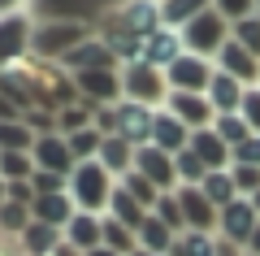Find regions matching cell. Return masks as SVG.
I'll use <instances>...</instances> for the list:
<instances>
[{"mask_svg": "<svg viewBox=\"0 0 260 256\" xmlns=\"http://www.w3.org/2000/svg\"><path fill=\"white\" fill-rule=\"evenodd\" d=\"M213 130L225 139V144H230V152H234L239 144H247V139H251V126L243 122V113H225V118H217Z\"/></svg>", "mask_w": 260, "mask_h": 256, "instance_id": "36", "label": "cell"}, {"mask_svg": "<svg viewBox=\"0 0 260 256\" xmlns=\"http://www.w3.org/2000/svg\"><path fill=\"white\" fill-rule=\"evenodd\" d=\"M165 109L174 113L178 122H182L186 130H208L217 122V109L208 104V96H191V92H169V100H165Z\"/></svg>", "mask_w": 260, "mask_h": 256, "instance_id": "14", "label": "cell"}, {"mask_svg": "<svg viewBox=\"0 0 260 256\" xmlns=\"http://www.w3.org/2000/svg\"><path fill=\"white\" fill-rule=\"evenodd\" d=\"M152 217H160L174 235H186V217H182V204H178V191H165L156 200V209H152Z\"/></svg>", "mask_w": 260, "mask_h": 256, "instance_id": "37", "label": "cell"}, {"mask_svg": "<svg viewBox=\"0 0 260 256\" xmlns=\"http://www.w3.org/2000/svg\"><path fill=\"white\" fill-rule=\"evenodd\" d=\"M113 191H117V178H113L100 161H78V169L70 174V200L78 204V213H95V217H104Z\"/></svg>", "mask_w": 260, "mask_h": 256, "instance_id": "1", "label": "cell"}, {"mask_svg": "<svg viewBox=\"0 0 260 256\" xmlns=\"http://www.w3.org/2000/svg\"><path fill=\"white\" fill-rule=\"evenodd\" d=\"M104 217L121 221V226H130V230H135V235H139V226H143V221L152 217V213H148V209H143L139 200H135V195L126 191V187L117 183V191H113V200H109V213H104Z\"/></svg>", "mask_w": 260, "mask_h": 256, "instance_id": "25", "label": "cell"}, {"mask_svg": "<svg viewBox=\"0 0 260 256\" xmlns=\"http://www.w3.org/2000/svg\"><path fill=\"white\" fill-rule=\"evenodd\" d=\"M174 243H178V235L165 226L160 217H148L139 226V252H152V256H169L174 252Z\"/></svg>", "mask_w": 260, "mask_h": 256, "instance_id": "27", "label": "cell"}, {"mask_svg": "<svg viewBox=\"0 0 260 256\" xmlns=\"http://www.w3.org/2000/svg\"><path fill=\"white\" fill-rule=\"evenodd\" d=\"M182 52H186V48H182V35H178V31H169V26H160L156 35L143 39V61L156 65V70H169Z\"/></svg>", "mask_w": 260, "mask_h": 256, "instance_id": "20", "label": "cell"}, {"mask_svg": "<svg viewBox=\"0 0 260 256\" xmlns=\"http://www.w3.org/2000/svg\"><path fill=\"white\" fill-rule=\"evenodd\" d=\"M0 256H13V252H9V247H0Z\"/></svg>", "mask_w": 260, "mask_h": 256, "instance_id": "52", "label": "cell"}, {"mask_svg": "<svg viewBox=\"0 0 260 256\" xmlns=\"http://www.w3.org/2000/svg\"><path fill=\"white\" fill-rule=\"evenodd\" d=\"M217 256H247V247L230 243V239H217Z\"/></svg>", "mask_w": 260, "mask_h": 256, "instance_id": "44", "label": "cell"}, {"mask_svg": "<svg viewBox=\"0 0 260 256\" xmlns=\"http://www.w3.org/2000/svg\"><path fill=\"white\" fill-rule=\"evenodd\" d=\"M243 96H247V87H243L239 78H230V74H221V70L213 74V82H208V104L217 109V118L239 113L243 109Z\"/></svg>", "mask_w": 260, "mask_h": 256, "instance_id": "22", "label": "cell"}, {"mask_svg": "<svg viewBox=\"0 0 260 256\" xmlns=\"http://www.w3.org/2000/svg\"><path fill=\"white\" fill-rule=\"evenodd\" d=\"M260 226V213L251 209V200H234L221 209V217H217V239H230V243L247 247L251 230Z\"/></svg>", "mask_w": 260, "mask_h": 256, "instance_id": "16", "label": "cell"}, {"mask_svg": "<svg viewBox=\"0 0 260 256\" xmlns=\"http://www.w3.org/2000/svg\"><path fill=\"white\" fill-rule=\"evenodd\" d=\"M247 256H260V226L251 230V239H247Z\"/></svg>", "mask_w": 260, "mask_h": 256, "instance_id": "47", "label": "cell"}, {"mask_svg": "<svg viewBox=\"0 0 260 256\" xmlns=\"http://www.w3.org/2000/svg\"><path fill=\"white\" fill-rule=\"evenodd\" d=\"M165 26L160 22V0H121L117 9L100 22V31H126L135 39H148Z\"/></svg>", "mask_w": 260, "mask_h": 256, "instance_id": "7", "label": "cell"}, {"mask_svg": "<svg viewBox=\"0 0 260 256\" xmlns=\"http://www.w3.org/2000/svg\"><path fill=\"white\" fill-rule=\"evenodd\" d=\"M230 39H239L247 52H256V56H260V13H251V18L234 22V26H230Z\"/></svg>", "mask_w": 260, "mask_h": 256, "instance_id": "39", "label": "cell"}, {"mask_svg": "<svg viewBox=\"0 0 260 256\" xmlns=\"http://www.w3.org/2000/svg\"><path fill=\"white\" fill-rule=\"evenodd\" d=\"M52 256H83V252H74V247H70V243H61V247H56Z\"/></svg>", "mask_w": 260, "mask_h": 256, "instance_id": "48", "label": "cell"}, {"mask_svg": "<svg viewBox=\"0 0 260 256\" xmlns=\"http://www.w3.org/2000/svg\"><path fill=\"white\" fill-rule=\"evenodd\" d=\"M191 152L208 165V174H213V169H230V161H234L230 144H225L213 126H208V130H195V135H191Z\"/></svg>", "mask_w": 260, "mask_h": 256, "instance_id": "21", "label": "cell"}, {"mask_svg": "<svg viewBox=\"0 0 260 256\" xmlns=\"http://www.w3.org/2000/svg\"><path fill=\"white\" fill-rule=\"evenodd\" d=\"M0 178L5 183H30L35 178V156L30 152H0Z\"/></svg>", "mask_w": 260, "mask_h": 256, "instance_id": "32", "label": "cell"}, {"mask_svg": "<svg viewBox=\"0 0 260 256\" xmlns=\"http://www.w3.org/2000/svg\"><path fill=\"white\" fill-rule=\"evenodd\" d=\"M121 187H126V191L135 195V200H139V204H143V209H148V213L156 209V200H160V195H165V191H156V187H152V183H148V178H143V174H135V169H130V174L121 178Z\"/></svg>", "mask_w": 260, "mask_h": 256, "instance_id": "38", "label": "cell"}, {"mask_svg": "<svg viewBox=\"0 0 260 256\" xmlns=\"http://www.w3.org/2000/svg\"><path fill=\"white\" fill-rule=\"evenodd\" d=\"M152 144H156L160 152L178 156L182 148H191V130H186L169 109H156V122H152Z\"/></svg>", "mask_w": 260, "mask_h": 256, "instance_id": "19", "label": "cell"}, {"mask_svg": "<svg viewBox=\"0 0 260 256\" xmlns=\"http://www.w3.org/2000/svg\"><path fill=\"white\" fill-rule=\"evenodd\" d=\"M74 213H78V204L70 200V191H61V195H35V204H30V217L44 221V226H56V230L70 226Z\"/></svg>", "mask_w": 260, "mask_h": 256, "instance_id": "24", "label": "cell"}, {"mask_svg": "<svg viewBox=\"0 0 260 256\" xmlns=\"http://www.w3.org/2000/svg\"><path fill=\"white\" fill-rule=\"evenodd\" d=\"M61 70L65 74H87V70H121V61H117V52H113L109 44L100 39V31H95L91 39H83V44L74 48V52L61 61Z\"/></svg>", "mask_w": 260, "mask_h": 256, "instance_id": "11", "label": "cell"}, {"mask_svg": "<svg viewBox=\"0 0 260 256\" xmlns=\"http://www.w3.org/2000/svg\"><path fill=\"white\" fill-rule=\"evenodd\" d=\"M174 169H178V187H200L208 178V165L200 161L191 148H182V152L174 156Z\"/></svg>", "mask_w": 260, "mask_h": 256, "instance_id": "33", "label": "cell"}, {"mask_svg": "<svg viewBox=\"0 0 260 256\" xmlns=\"http://www.w3.org/2000/svg\"><path fill=\"white\" fill-rule=\"evenodd\" d=\"M230 165H251V169H260V135H251L247 144L234 148V161Z\"/></svg>", "mask_w": 260, "mask_h": 256, "instance_id": "43", "label": "cell"}, {"mask_svg": "<svg viewBox=\"0 0 260 256\" xmlns=\"http://www.w3.org/2000/svg\"><path fill=\"white\" fill-rule=\"evenodd\" d=\"M256 5H260V0H256Z\"/></svg>", "mask_w": 260, "mask_h": 256, "instance_id": "54", "label": "cell"}, {"mask_svg": "<svg viewBox=\"0 0 260 256\" xmlns=\"http://www.w3.org/2000/svg\"><path fill=\"white\" fill-rule=\"evenodd\" d=\"M230 174H234V187H239L243 200H251V195L260 191V169H251V165H230Z\"/></svg>", "mask_w": 260, "mask_h": 256, "instance_id": "41", "label": "cell"}, {"mask_svg": "<svg viewBox=\"0 0 260 256\" xmlns=\"http://www.w3.org/2000/svg\"><path fill=\"white\" fill-rule=\"evenodd\" d=\"M30 221H35V217H30V209H26V204H13V200H5V204H0V235H5V239H13V243H18V239L26 235V226H30Z\"/></svg>", "mask_w": 260, "mask_h": 256, "instance_id": "30", "label": "cell"}, {"mask_svg": "<svg viewBox=\"0 0 260 256\" xmlns=\"http://www.w3.org/2000/svg\"><path fill=\"white\" fill-rule=\"evenodd\" d=\"M213 9L234 26V22H243V18H251V13H260V5H256V0H213Z\"/></svg>", "mask_w": 260, "mask_h": 256, "instance_id": "40", "label": "cell"}, {"mask_svg": "<svg viewBox=\"0 0 260 256\" xmlns=\"http://www.w3.org/2000/svg\"><path fill=\"white\" fill-rule=\"evenodd\" d=\"M61 235H65V243L74 247V252L87 256V252H95V247H104V217H95V213H74Z\"/></svg>", "mask_w": 260, "mask_h": 256, "instance_id": "18", "label": "cell"}, {"mask_svg": "<svg viewBox=\"0 0 260 256\" xmlns=\"http://www.w3.org/2000/svg\"><path fill=\"white\" fill-rule=\"evenodd\" d=\"M78 87V100L87 109H113L121 104V70H87V74H70Z\"/></svg>", "mask_w": 260, "mask_h": 256, "instance_id": "8", "label": "cell"}, {"mask_svg": "<svg viewBox=\"0 0 260 256\" xmlns=\"http://www.w3.org/2000/svg\"><path fill=\"white\" fill-rule=\"evenodd\" d=\"M213 74H217V65H213V61H204V56H191V52H182V56H178V61L165 70V78H169V92L208 96V82H213Z\"/></svg>", "mask_w": 260, "mask_h": 256, "instance_id": "9", "label": "cell"}, {"mask_svg": "<svg viewBox=\"0 0 260 256\" xmlns=\"http://www.w3.org/2000/svg\"><path fill=\"white\" fill-rule=\"evenodd\" d=\"M182 48L191 56H204V61H217V52L225 48V39H230V22L221 18L217 9H208V13H200L195 22H186L182 31Z\"/></svg>", "mask_w": 260, "mask_h": 256, "instance_id": "6", "label": "cell"}, {"mask_svg": "<svg viewBox=\"0 0 260 256\" xmlns=\"http://www.w3.org/2000/svg\"><path fill=\"white\" fill-rule=\"evenodd\" d=\"M35 130L26 126V118H9L0 122V152H30L35 148Z\"/></svg>", "mask_w": 260, "mask_h": 256, "instance_id": "29", "label": "cell"}, {"mask_svg": "<svg viewBox=\"0 0 260 256\" xmlns=\"http://www.w3.org/2000/svg\"><path fill=\"white\" fill-rule=\"evenodd\" d=\"M30 156H35V169H48V174H61V178H70L78 169L65 135H39L35 148H30Z\"/></svg>", "mask_w": 260, "mask_h": 256, "instance_id": "13", "label": "cell"}, {"mask_svg": "<svg viewBox=\"0 0 260 256\" xmlns=\"http://www.w3.org/2000/svg\"><path fill=\"white\" fill-rule=\"evenodd\" d=\"M9 118H22V113H18V104H9L5 96H0V122H9Z\"/></svg>", "mask_w": 260, "mask_h": 256, "instance_id": "45", "label": "cell"}, {"mask_svg": "<svg viewBox=\"0 0 260 256\" xmlns=\"http://www.w3.org/2000/svg\"><path fill=\"white\" fill-rule=\"evenodd\" d=\"M135 152H139V148H135V144H126L121 135H104V144H100V156H95V161H100L104 169H109V174L121 183V178H126L130 169H135Z\"/></svg>", "mask_w": 260, "mask_h": 256, "instance_id": "23", "label": "cell"}, {"mask_svg": "<svg viewBox=\"0 0 260 256\" xmlns=\"http://www.w3.org/2000/svg\"><path fill=\"white\" fill-rule=\"evenodd\" d=\"M104 247L117 252V256H135V252H139V235H135L130 226H121V221L104 217Z\"/></svg>", "mask_w": 260, "mask_h": 256, "instance_id": "31", "label": "cell"}, {"mask_svg": "<svg viewBox=\"0 0 260 256\" xmlns=\"http://www.w3.org/2000/svg\"><path fill=\"white\" fill-rule=\"evenodd\" d=\"M243 122L251 126V135H260V87H247V96H243Z\"/></svg>", "mask_w": 260, "mask_h": 256, "instance_id": "42", "label": "cell"}, {"mask_svg": "<svg viewBox=\"0 0 260 256\" xmlns=\"http://www.w3.org/2000/svg\"><path fill=\"white\" fill-rule=\"evenodd\" d=\"M121 100L148 104V109H165V100H169L165 70H156V65H148V61L121 65Z\"/></svg>", "mask_w": 260, "mask_h": 256, "instance_id": "5", "label": "cell"}, {"mask_svg": "<svg viewBox=\"0 0 260 256\" xmlns=\"http://www.w3.org/2000/svg\"><path fill=\"white\" fill-rule=\"evenodd\" d=\"M30 39H35V18L26 9L0 13V74H13L30 61Z\"/></svg>", "mask_w": 260, "mask_h": 256, "instance_id": "4", "label": "cell"}, {"mask_svg": "<svg viewBox=\"0 0 260 256\" xmlns=\"http://www.w3.org/2000/svg\"><path fill=\"white\" fill-rule=\"evenodd\" d=\"M251 209H256V213H260V191H256V195H251Z\"/></svg>", "mask_w": 260, "mask_h": 256, "instance_id": "51", "label": "cell"}, {"mask_svg": "<svg viewBox=\"0 0 260 256\" xmlns=\"http://www.w3.org/2000/svg\"><path fill=\"white\" fill-rule=\"evenodd\" d=\"M9 200V183H5V178H0V204Z\"/></svg>", "mask_w": 260, "mask_h": 256, "instance_id": "49", "label": "cell"}, {"mask_svg": "<svg viewBox=\"0 0 260 256\" xmlns=\"http://www.w3.org/2000/svg\"><path fill=\"white\" fill-rule=\"evenodd\" d=\"M213 65H217L221 74H230V78H239L243 87H260V56L247 52L239 39H225V48L217 52Z\"/></svg>", "mask_w": 260, "mask_h": 256, "instance_id": "15", "label": "cell"}, {"mask_svg": "<svg viewBox=\"0 0 260 256\" xmlns=\"http://www.w3.org/2000/svg\"><path fill=\"white\" fill-rule=\"evenodd\" d=\"M178 204H182V217H186V230H200V235H217V217L221 213L213 209L200 187H178Z\"/></svg>", "mask_w": 260, "mask_h": 256, "instance_id": "17", "label": "cell"}, {"mask_svg": "<svg viewBox=\"0 0 260 256\" xmlns=\"http://www.w3.org/2000/svg\"><path fill=\"white\" fill-rule=\"evenodd\" d=\"M200 191H204L208 200H213V209H217V213H221L225 204L243 200V195H239V187H234V174H230V169H213V174H208L204 183H200Z\"/></svg>", "mask_w": 260, "mask_h": 256, "instance_id": "28", "label": "cell"}, {"mask_svg": "<svg viewBox=\"0 0 260 256\" xmlns=\"http://www.w3.org/2000/svg\"><path fill=\"white\" fill-rule=\"evenodd\" d=\"M87 256H117V252H109V247H95V252H87Z\"/></svg>", "mask_w": 260, "mask_h": 256, "instance_id": "50", "label": "cell"}, {"mask_svg": "<svg viewBox=\"0 0 260 256\" xmlns=\"http://www.w3.org/2000/svg\"><path fill=\"white\" fill-rule=\"evenodd\" d=\"M169 256H217V235H200V230H186L178 235L174 252Z\"/></svg>", "mask_w": 260, "mask_h": 256, "instance_id": "34", "label": "cell"}, {"mask_svg": "<svg viewBox=\"0 0 260 256\" xmlns=\"http://www.w3.org/2000/svg\"><path fill=\"white\" fill-rule=\"evenodd\" d=\"M135 174H143L156 191H178V169H174V156L160 152L156 144H143L135 152Z\"/></svg>", "mask_w": 260, "mask_h": 256, "instance_id": "12", "label": "cell"}, {"mask_svg": "<svg viewBox=\"0 0 260 256\" xmlns=\"http://www.w3.org/2000/svg\"><path fill=\"white\" fill-rule=\"evenodd\" d=\"M70 139V152H74V161H95L100 156V144H104V135L95 126H87V130H74V135H65Z\"/></svg>", "mask_w": 260, "mask_h": 256, "instance_id": "35", "label": "cell"}, {"mask_svg": "<svg viewBox=\"0 0 260 256\" xmlns=\"http://www.w3.org/2000/svg\"><path fill=\"white\" fill-rule=\"evenodd\" d=\"M30 0H0V13H13V9H26Z\"/></svg>", "mask_w": 260, "mask_h": 256, "instance_id": "46", "label": "cell"}, {"mask_svg": "<svg viewBox=\"0 0 260 256\" xmlns=\"http://www.w3.org/2000/svg\"><path fill=\"white\" fill-rule=\"evenodd\" d=\"M121 0H30L26 13L35 22H74V26L100 31V22L117 9Z\"/></svg>", "mask_w": 260, "mask_h": 256, "instance_id": "2", "label": "cell"}, {"mask_svg": "<svg viewBox=\"0 0 260 256\" xmlns=\"http://www.w3.org/2000/svg\"><path fill=\"white\" fill-rule=\"evenodd\" d=\"M135 256H152V252H135Z\"/></svg>", "mask_w": 260, "mask_h": 256, "instance_id": "53", "label": "cell"}, {"mask_svg": "<svg viewBox=\"0 0 260 256\" xmlns=\"http://www.w3.org/2000/svg\"><path fill=\"white\" fill-rule=\"evenodd\" d=\"M91 26H74V22H35V39H30V61L39 65H61L83 39H91Z\"/></svg>", "mask_w": 260, "mask_h": 256, "instance_id": "3", "label": "cell"}, {"mask_svg": "<svg viewBox=\"0 0 260 256\" xmlns=\"http://www.w3.org/2000/svg\"><path fill=\"white\" fill-rule=\"evenodd\" d=\"M208 9H213V0H160V22L169 31H182L186 22H195Z\"/></svg>", "mask_w": 260, "mask_h": 256, "instance_id": "26", "label": "cell"}, {"mask_svg": "<svg viewBox=\"0 0 260 256\" xmlns=\"http://www.w3.org/2000/svg\"><path fill=\"white\" fill-rule=\"evenodd\" d=\"M113 118H117L113 135H121L126 144H135V148L152 144V122H156V109H148V104H135V100H121L117 109H113Z\"/></svg>", "mask_w": 260, "mask_h": 256, "instance_id": "10", "label": "cell"}]
</instances>
